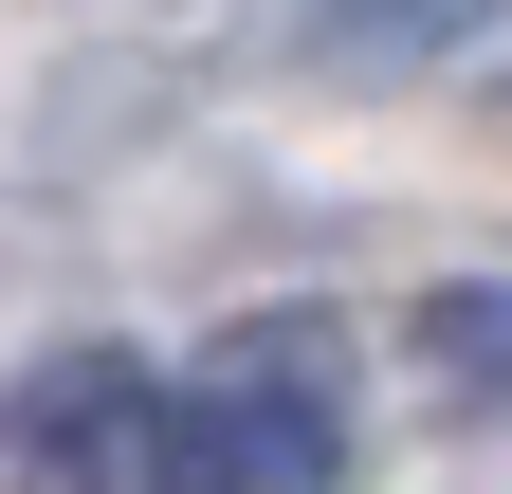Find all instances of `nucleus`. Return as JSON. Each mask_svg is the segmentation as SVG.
Masks as SVG:
<instances>
[{"label": "nucleus", "mask_w": 512, "mask_h": 494, "mask_svg": "<svg viewBox=\"0 0 512 494\" xmlns=\"http://www.w3.org/2000/svg\"><path fill=\"white\" fill-rule=\"evenodd\" d=\"M275 55H330V74H458L512 0H256Z\"/></svg>", "instance_id": "7ed1b4c3"}, {"label": "nucleus", "mask_w": 512, "mask_h": 494, "mask_svg": "<svg viewBox=\"0 0 512 494\" xmlns=\"http://www.w3.org/2000/svg\"><path fill=\"white\" fill-rule=\"evenodd\" d=\"M147 440H165V366H128V348H55L0 403V476L19 494H147Z\"/></svg>", "instance_id": "f03ea898"}, {"label": "nucleus", "mask_w": 512, "mask_h": 494, "mask_svg": "<svg viewBox=\"0 0 512 494\" xmlns=\"http://www.w3.org/2000/svg\"><path fill=\"white\" fill-rule=\"evenodd\" d=\"M348 476V348L330 330H238L202 366H165V440L147 494H330Z\"/></svg>", "instance_id": "f257e3e1"}, {"label": "nucleus", "mask_w": 512, "mask_h": 494, "mask_svg": "<svg viewBox=\"0 0 512 494\" xmlns=\"http://www.w3.org/2000/svg\"><path fill=\"white\" fill-rule=\"evenodd\" d=\"M421 348H439V385H458V403H512V293H439Z\"/></svg>", "instance_id": "20e7f679"}]
</instances>
